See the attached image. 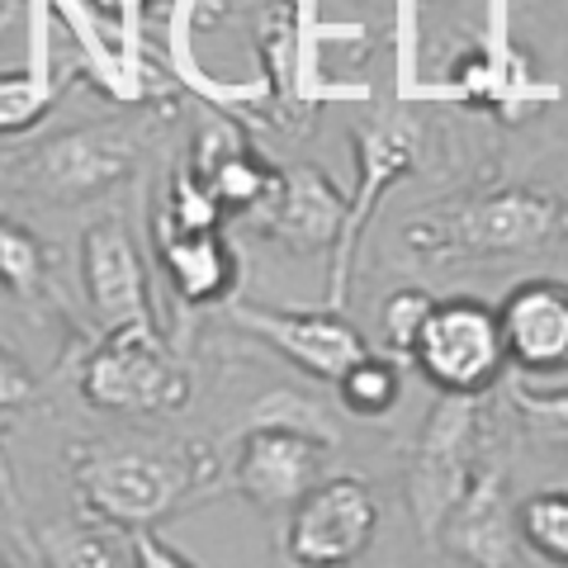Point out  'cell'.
Listing matches in <instances>:
<instances>
[{
	"label": "cell",
	"instance_id": "6da1fadb",
	"mask_svg": "<svg viewBox=\"0 0 568 568\" xmlns=\"http://www.w3.org/2000/svg\"><path fill=\"white\" fill-rule=\"evenodd\" d=\"M555 252H568V194L493 171L417 204L388 233V261L417 275L521 265Z\"/></svg>",
	"mask_w": 568,
	"mask_h": 568
},
{
	"label": "cell",
	"instance_id": "7a4b0ae2",
	"mask_svg": "<svg viewBox=\"0 0 568 568\" xmlns=\"http://www.w3.org/2000/svg\"><path fill=\"white\" fill-rule=\"evenodd\" d=\"M67 465L85 517L123 530H148L181 517L194 503L219 493L227 474L209 440L162 432L71 440Z\"/></svg>",
	"mask_w": 568,
	"mask_h": 568
},
{
	"label": "cell",
	"instance_id": "3957f363",
	"mask_svg": "<svg viewBox=\"0 0 568 568\" xmlns=\"http://www.w3.org/2000/svg\"><path fill=\"white\" fill-rule=\"evenodd\" d=\"M503 413L493 394H436L407 450V511H413L422 549H432L446 511L474 484L478 465L503 450Z\"/></svg>",
	"mask_w": 568,
	"mask_h": 568
},
{
	"label": "cell",
	"instance_id": "277c9868",
	"mask_svg": "<svg viewBox=\"0 0 568 568\" xmlns=\"http://www.w3.org/2000/svg\"><path fill=\"white\" fill-rule=\"evenodd\" d=\"M355 194L346 200V223L342 242L332 252V275H327V304L346 308L351 304V284L361 271V246L369 237V223L384 209V200L394 194L407 175H417L426 156V119L413 104H384V110L365 114L355 123Z\"/></svg>",
	"mask_w": 568,
	"mask_h": 568
},
{
	"label": "cell",
	"instance_id": "5b68a950",
	"mask_svg": "<svg viewBox=\"0 0 568 568\" xmlns=\"http://www.w3.org/2000/svg\"><path fill=\"white\" fill-rule=\"evenodd\" d=\"M81 398L114 417H171L190 407V369L162 327H114L81 361Z\"/></svg>",
	"mask_w": 568,
	"mask_h": 568
},
{
	"label": "cell",
	"instance_id": "8992f818",
	"mask_svg": "<svg viewBox=\"0 0 568 568\" xmlns=\"http://www.w3.org/2000/svg\"><path fill=\"white\" fill-rule=\"evenodd\" d=\"M407 365L426 379L432 394H493L507 375L497 308L478 294H436L407 351Z\"/></svg>",
	"mask_w": 568,
	"mask_h": 568
},
{
	"label": "cell",
	"instance_id": "52a82bcc",
	"mask_svg": "<svg viewBox=\"0 0 568 568\" xmlns=\"http://www.w3.org/2000/svg\"><path fill=\"white\" fill-rule=\"evenodd\" d=\"M384 503L365 474H323L290 507L284 521V559L298 568H346L375 549Z\"/></svg>",
	"mask_w": 568,
	"mask_h": 568
},
{
	"label": "cell",
	"instance_id": "ba28073f",
	"mask_svg": "<svg viewBox=\"0 0 568 568\" xmlns=\"http://www.w3.org/2000/svg\"><path fill=\"white\" fill-rule=\"evenodd\" d=\"M142 142L129 123H77L24 156V185L52 204H91L133 181Z\"/></svg>",
	"mask_w": 568,
	"mask_h": 568
},
{
	"label": "cell",
	"instance_id": "9c48e42d",
	"mask_svg": "<svg viewBox=\"0 0 568 568\" xmlns=\"http://www.w3.org/2000/svg\"><path fill=\"white\" fill-rule=\"evenodd\" d=\"M227 323L237 332L256 336L271 346L280 361H290L294 369H304L308 379L332 384L346 365H355L369 351L365 332L351 323L346 308H280L261 304V298H227Z\"/></svg>",
	"mask_w": 568,
	"mask_h": 568
},
{
	"label": "cell",
	"instance_id": "30bf717a",
	"mask_svg": "<svg viewBox=\"0 0 568 568\" xmlns=\"http://www.w3.org/2000/svg\"><path fill=\"white\" fill-rule=\"evenodd\" d=\"M432 555L446 564H465V568H526L536 564L530 549L521 545L517 530V503L507 493V469H503V450L488 455L478 465L474 484L459 493V503L446 511Z\"/></svg>",
	"mask_w": 568,
	"mask_h": 568
},
{
	"label": "cell",
	"instance_id": "8fae6325",
	"mask_svg": "<svg viewBox=\"0 0 568 568\" xmlns=\"http://www.w3.org/2000/svg\"><path fill=\"white\" fill-rule=\"evenodd\" d=\"M81 284L95 332L114 327H162L156 323L152 275L142 261L129 213H104L81 233Z\"/></svg>",
	"mask_w": 568,
	"mask_h": 568
},
{
	"label": "cell",
	"instance_id": "7c38bea8",
	"mask_svg": "<svg viewBox=\"0 0 568 568\" xmlns=\"http://www.w3.org/2000/svg\"><path fill=\"white\" fill-rule=\"evenodd\" d=\"M332 450L336 440L304 432V426H242V446L227 465V484L261 517H280L327 474Z\"/></svg>",
	"mask_w": 568,
	"mask_h": 568
},
{
	"label": "cell",
	"instance_id": "4fadbf2b",
	"mask_svg": "<svg viewBox=\"0 0 568 568\" xmlns=\"http://www.w3.org/2000/svg\"><path fill=\"white\" fill-rule=\"evenodd\" d=\"M246 223L261 242L290 256H332L346 223V194L327 175V166L298 162L280 171L275 194L256 213H246Z\"/></svg>",
	"mask_w": 568,
	"mask_h": 568
},
{
	"label": "cell",
	"instance_id": "5bb4252c",
	"mask_svg": "<svg viewBox=\"0 0 568 568\" xmlns=\"http://www.w3.org/2000/svg\"><path fill=\"white\" fill-rule=\"evenodd\" d=\"M507 369L526 379L568 375V280L526 275L497 298Z\"/></svg>",
	"mask_w": 568,
	"mask_h": 568
},
{
	"label": "cell",
	"instance_id": "9a60e30c",
	"mask_svg": "<svg viewBox=\"0 0 568 568\" xmlns=\"http://www.w3.org/2000/svg\"><path fill=\"white\" fill-rule=\"evenodd\" d=\"M156 252L181 304L213 308L227 304L242 284V256L223 237V227H171L156 223Z\"/></svg>",
	"mask_w": 568,
	"mask_h": 568
},
{
	"label": "cell",
	"instance_id": "2e32d148",
	"mask_svg": "<svg viewBox=\"0 0 568 568\" xmlns=\"http://www.w3.org/2000/svg\"><path fill=\"white\" fill-rule=\"evenodd\" d=\"M493 398L497 413L521 432V440L545 450H568V384H540L507 369Z\"/></svg>",
	"mask_w": 568,
	"mask_h": 568
},
{
	"label": "cell",
	"instance_id": "e0dca14e",
	"mask_svg": "<svg viewBox=\"0 0 568 568\" xmlns=\"http://www.w3.org/2000/svg\"><path fill=\"white\" fill-rule=\"evenodd\" d=\"M336 388V407L361 422H384L388 413H398L403 403V361L398 355H379V351H365L355 365H346L342 375L332 379Z\"/></svg>",
	"mask_w": 568,
	"mask_h": 568
},
{
	"label": "cell",
	"instance_id": "ac0fdd59",
	"mask_svg": "<svg viewBox=\"0 0 568 568\" xmlns=\"http://www.w3.org/2000/svg\"><path fill=\"white\" fill-rule=\"evenodd\" d=\"M52 564H71V568H114V564H138L133 549V530L110 526L100 517H85L81 526L52 530L48 536Z\"/></svg>",
	"mask_w": 568,
	"mask_h": 568
},
{
	"label": "cell",
	"instance_id": "d6986e66",
	"mask_svg": "<svg viewBox=\"0 0 568 568\" xmlns=\"http://www.w3.org/2000/svg\"><path fill=\"white\" fill-rule=\"evenodd\" d=\"M0 290H14L29 304H48L52 298V261L43 242L29 227L10 223L0 213Z\"/></svg>",
	"mask_w": 568,
	"mask_h": 568
},
{
	"label": "cell",
	"instance_id": "ffe728a7",
	"mask_svg": "<svg viewBox=\"0 0 568 568\" xmlns=\"http://www.w3.org/2000/svg\"><path fill=\"white\" fill-rule=\"evenodd\" d=\"M517 530L536 564H568V488H540L521 497Z\"/></svg>",
	"mask_w": 568,
	"mask_h": 568
},
{
	"label": "cell",
	"instance_id": "44dd1931",
	"mask_svg": "<svg viewBox=\"0 0 568 568\" xmlns=\"http://www.w3.org/2000/svg\"><path fill=\"white\" fill-rule=\"evenodd\" d=\"M432 290L426 284H394V290L384 294V304H379V346L388 355H398V361L407 365V351H413L417 342V327H422V317L426 308H432Z\"/></svg>",
	"mask_w": 568,
	"mask_h": 568
},
{
	"label": "cell",
	"instance_id": "7402d4cb",
	"mask_svg": "<svg viewBox=\"0 0 568 568\" xmlns=\"http://www.w3.org/2000/svg\"><path fill=\"white\" fill-rule=\"evenodd\" d=\"M48 110H52V91H48L43 62H33L29 81H0V138L24 133V129H33V123H43Z\"/></svg>",
	"mask_w": 568,
	"mask_h": 568
},
{
	"label": "cell",
	"instance_id": "603a6c76",
	"mask_svg": "<svg viewBox=\"0 0 568 568\" xmlns=\"http://www.w3.org/2000/svg\"><path fill=\"white\" fill-rule=\"evenodd\" d=\"M29 403H39V375L14 351L0 346V413H14Z\"/></svg>",
	"mask_w": 568,
	"mask_h": 568
},
{
	"label": "cell",
	"instance_id": "cb8c5ba5",
	"mask_svg": "<svg viewBox=\"0 0 568 568\" xmlns=\"http://www.w3.org/2000/svg\"><path fill=\"white\" fill-rule=\"evenodd\" d=\"M407 6V24H422V20H432L436 10H446L450 0H403Z\"/></svg>",
	"mask_w": 568,
	"mask_h": 568
},
{
	"label": "cell",
	"instance_id": "d4e9b609",
	"mask_svg": "<svg viewBox=\"0 0 568 568\" xmlns=\"http://www.w3.org/2000/svg\"><path fill=\"white\" fill-rule=\"evenodd\" d=\"M564 6H568V0H564Z\"/></svg>",
	"mask_w": 568,
	"mask_h": 568
}]
</instances>
